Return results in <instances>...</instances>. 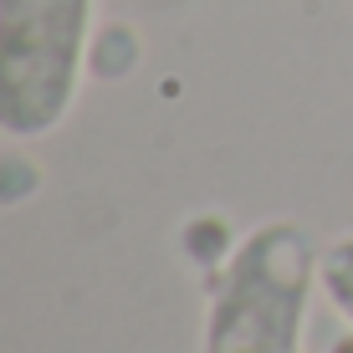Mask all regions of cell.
Returning <instances> with one entry per match:
<instances>
[{"instance_id": "3", "label": "cell", "mask_w": 353, "mask_h": 353, "mask_svg": "<svg viewBox=\"0 0 353 353\" xmlns=\"http://www.w3.org/2000/svg\"><path fill=\"white\" fill-rule=\"evenodd\" d=\"M323 297L333 302V312L353 327V230L323 246V266H318Z\"/></svg>"}, {"instance_id": "2", "label": "cell", "mask_w": 353, "mask_h": 353, "mask_svg": "<svg viewBox=\"0 0 353 353\" xmlns=\"http://www.w3.org/2000/svg\"><path fill=\"white\" fill-rule=\"evenodd\" d=\"M92 21L97 0H0V139L36 143L67 123Z\"/></svg>"}, {"instance_id": "1", "label": "cell", "mask_w": 353, "mask_h": 353, "mask_svg": "<svg viewBox=\"0 0 353 353\" xmlns=\"http://www.w3.org/2000/svg\"><path fill=\"white\" fill-rule=\"evenodd\" d=\"M323 246L297 221H266L236 241L210 287L200 353H302Z\"/></svg>"}]
</instances>
